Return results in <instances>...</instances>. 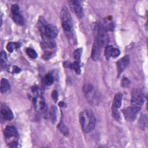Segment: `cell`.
Segmentation results:
<instances>
[{"label": "cell", "instance_id": "1", "mask_svg": "<svg viewBox=\"0 0 148 148\" xmlns=\"http://www.w3.org/2000/svg\"><path fill=\"white\" fill-rule=\"evenodd\" d=\"M79 121L82 129L85 133L91 132L94 129L96 124L95 116L91 110H85L80 112Z\"/></svg>", "mask_w": 148, "mask_h": 148}, {"label": "cell", "instance_id": "2", "mask_svg": "<svg viewBox=\"0 0 148 148\" xmlns=\"http://www.w3.org/2000/svg\"><path fill=\"white\" fill-rule=\"evenodd\" d=\"M61 18L62 27L64 30L67 33L70 32L72 28V18L70 12L66 7H64L62 10Z\"/></svg>", "mask_w": 148, "mask_h": 148}, {"label": "cell", "instance_id": "3", "mask_svg": "<svg viewBox=\"0 0 148 148\" xmlns=\"http://www.w3.org/2000/svg\"><path fill=\"white\" fill-rule=\"evenodd\" d=\"M95 33V42L100 44L102 48L107 44L108 42V37L105 28L102 25L98 24L96 27Z\"/></svg>", "mask_w": 148, "mask_h": 148}, {"label": "cell", "instance_id": "4", "mask_svg": "<svg viewBox=\"0 0 148 148\" xmlns=\"http://www.w3.org/2000/svg\"><path fill=\"white\" fill-rule=\"evenodd\" d=\"M143 94L141 90L138 89L134 90L132 92L131 106L139 112L143 104Z\"/></svg>", "mask_w": 148, "mask_h": 148}, {"label": "cell", "instance_id": "5", "mask_svg": "<svg viewBox=\"0 0 148 148\" xmlns=\"http://www.w3.org/2000/svg\"><path fill=\"white\" fill-rule=\"evenodd\" d=\"M122 98H123V95L121 93H118L115 96V97L113 101L112 106V116L115 118H117L120 116L118 109H119V108L122 105Z\"/></svg>", "mask_w": 148, "mask_h": 148}, {"label": "cell", "instance_id": "6", "mask_svg": "<svg viewBox=\"0 0 148 148\" xmlns=\"http://www.w3.org/2000/svg\"><path fill=\"white\" fill-rule=\"evenodd\" d=\"M125 119L129 122H132L136 119L138 113L139 112L133 107L129 106L122 110Z\"/></svg>", "mask_w": 148, "mask_h": 148}, {"label": "cell", "instance_id": "7", "mask_svg": "<svg viewBox=\"0 0 148 148\" xmlns=\"http://www.w3.org/2000/svg\"><path fill=\"white\" fill-rule=\"evenodd\" d=\"M44 35L51 39L56 38L58 33L57 28L53 24L46 25L44 28Z\"/></svg>", "mask_w": 148, "mask_h": 148}, {"label": "cell", "instance_id": "8", "mask_svg": "<svg viewBox=\"0 0 148 148\" xmlns=\"http://www.w3.org/2000/svg\"><path fill=\"white\" fill-rule=\"evenodd\" d=\"M130 57L127 55L123 57H122L121 59L117 62V70L118 72V75H120L124 70L126 68V67L128 66V65L130 63Z\"/></svg>", "mask_w": 148, "mask_h": 148}, {"label": "cell", "instance_id": "9", "mask_svg": "<svg viewBox=\"0 0 148 148\" xmlns=\"http://www.w3.org/2000/svg\"><path fill=\"white\" fill-rule=\"evenodd\" d=\"M71 7L78 18H82L83 16V8L79 1H72L70 2Z\"/></svg>", "mask_w": 148, "mask_h": 148}, {"label": "cell", "instance_id": "10", "mask_svg": "<svg viewBox=\"0 0 148 148\" xmlns=\"http://www.w3.org/2000/svg\"><path fill=\"white\" fill-rule=\"evenodd\" d=\"M1 114L4 119L7 121H11L14 117L12 111L5 105L2 106L1 108Z\"/></svg>", "mask_w": 148, "mask_h": 148}, {"label": "cell", "instance_id": "11", "mask_svg": "<svg viewBox=\"0 0 148 148\" xmlns=\"http://www.w3.org/2000/svg\"><path fill=\"white\" fill-rule=\"evenodd\" d=\"M101 48H102V46L97 42L94 41L93 46L92 47V58L94 61L98 60L100 56Z\"/></svg>", "mask_w": 148, "mask_h": 148}, {"label": "cell", "instance_id": "12", "mask_svg": "<svg viewBox=\"0 0 148 148\" xmlns=\"http://www.w3.org/2000/svg\"><path fill=\"white\" fill-rule=\"evenodd\" d=\"M4 136L6 138L12 137H18L19 133L13 126H7L4 130Z\"/></svg>", "mask_w": 148, "mask_h": 148}, {"label": "cell", "instance_id": "13", "mask_svg": "<svg viewBox=\"0 0 148 148\" xmlns=\"http://www.w3.org/2000/svg\"><path fill=\"white\" fill-rule=\"evenodd\" d=\"M10 84L8 80L5 78H3L1 80V92L4 93L7 92L10 89Z\"/></svg>", "mask_w": 148, "mask_h": 148}, {"label": "cell", "instance_id": "14", "mask_svg": "<svg viewBox=\"0 0 148 148\" xmlns=\"http://www.w3.org/2000/svg\"><path fill=\"white\" fill-rule=\"evenodd\" d=\"M49 117L51 121L54 123L57 119V108L55 106H52L49 111Z\"/></svg>", "mask_w": 148, "mask_h": 148}, {"label": "cell", "instance_id": "15", "mask_svg": "<svg viewBox=\"0 0 148 148\" xmlns=\"http://www.w3.org/2000/svg\"><path fill=\"white\" fill-rule=\"evenodd\" d=\"M147 122V116L146 115H142L141 117H139V119L138 121V126L139 128L144 130L145 129V127H146Z\"/></svg>", "mask_w": 148, "mask_h": 148}, {"label": "cell", "instance_id": "16", "mask_svg": "<svg viewBox=\"0 0 148 148\" xmlns=\"http://www.w3.org/2000/svg\"><path fill=\"white\" fill-rule=\"evenodd\" d=\"M42 38H43L44 42L45 45L47 46V47H48L49 48H53L56 47V44L54 42V41L53 40V39L48 38L44 34L42 35Z\"/></svg>", "mask_w": 148, "mask_h": 148}, {"label": "cell", "instance_id": "17", "mask_svg": "<svg viewBox=\"0 0 148 148\" xmlns=\"http://www.w3.org/2000/svg\"><path fill=\"white\" fill-rule=\"evenodd\" d=\"M12 19L15 21L16 24L19 25H22L24 23V20L23 16L20 15V13L12 15Z\"/></svg>", "mask_w": 148, "mask_h": 148}, {"label": "cell", "instance_id": "18", "mask_svg": "<svg viewBox=\"0 0 148 148\" xmlns=\"http://www.w3.org/2000/svg\"><path fill=\"white\" fill-rule=\"evenodd\" d=\"M57 128H58V130L60 131V132L61 133H62L64 135H65V136L68 135V134H69L68 130L67 127H66V126L64 125V123L62 121L58 124Z\"/></svg>", "mask_w": 148, "mask_h": 148}, {"label": "cell", "instance_id": "19", "mask_svg": "<svg viewBox=\"0 0 148 148\" xmlns=\"http://www.w3.org/2000/svg\"><path fill=\"white\" fill-rule=\"evenodd\" d=\"M53 81H54L53 76L50 74H48L44 78V82L47 86L51 85L53 83Z\"/></svg>", "mask_w": 148, "mask_h": 148}, {"label": "cell", "instance_id": "20", "mask_svg": "<svg viewBox=\"0 0 148 148\" xmlns=\"http://www.w3.org/2000/svg\"><path fill=\"white\" fill-rule=\"evenodd\" d=\"M82 49L81 48L77 49L76 50H75L74 51L73 55H74V58H75L76 62H80L81 56H82Z\"/></svg>", "mask_w": 148, "mask_h": 148}, {"label": "cell", "instance_id": "21", "mask_svg": "<svg viewBox=\"0 0 148 148\" xmlns=\"http://www.w3.org/2000/svg\"><path fill=\"white\" fill-rule=\"evenodd\" d=\"M19 48H20V44L18 43L9 42L7 46V49L9 52H12L15 49H17Z\"/></svg>", "mask_w": 148, "mask_h": 148}, {"label": "cell", "instance_id": "22", "mask_svg": "<svg viewBox=\"0 0 148 148\" xmlns=\"http://www.w3.org/2000/svg\"><path fill=\"white\" fill-rule=\"evenodd\" d=\"M71 69L74 70L75 71V72L76 73V74L79 75L80 74V67L79 66V62H78L76 61L74 62L72 64Z\"/></svg>", "mask_w": 148, "mask_h": 148}, {"label": "cell", "instance_id": "23", "mask_svg": "<svg viewBox=\"0 0 148 148\" xmlns=\"http://www.w3.org/2000/svg\"><path fill=\"white\" fill-rule=\"evenodd\" d=\"M26 53L27 55L32 58H35L37 57V52L31 48H28L26 50Z\"/></svg>", "mask_w": 148, "mask_h": 148}, {"label": "cell", "instance_id": "24", "mask_svg": "<svg viewBox=\"0 0 148 148\" xmlns=\"http://www.w3.org/2000/svg\"><path fill=\"white\" fill-rule=\"evenodd\" d=\"M93 90V86L90 83H86L83 87V91L85 94L88 93V92H91Z\"/></svg>", "mask_w": 148, "mask_h": 148}, {"label": "cell", "instance_id": "25", "mask_svg": "<svg viewBox=\"0 0 148 148\" xmlns=\"http://www.w3.org/2000/svg\"><path fill=\"white\" fill-rule=\"evenodd\" d=\"M113 48L112 46H107L105 50V56L106 60H109L111 57V51Z\"/></svg>", "mask_w": 148, "mask_h": 148}, {"label": "cell", "instance_id": "26", "mask_svg": "<svg viewBox=\"0 0 148 148\" xmlns=\"http://www.w3.org/2000/svg\"><path fill=\"white\" fill-rule=\"evenodd\" d=\"M0 60H1V66H5L7 62V54L4 51H1V54H0Z\"/></svg>", "mask_w": 148, "mask_h": 148}, {"label": "cell", "instance_id": "27", "mask_svg": "<svg viewBox=\"0 0 148 148\" xmlns=\"http://www.w3.org/2000/svg\"><path fill=\"white\" fill-rule=\"evenodd\" d=\"M120 54H121V52L119 49H118L117 48H115L113 47V48L112 49V51H111V57H112L116 58L119 56L120 55Z\"/></svg>", "mask_w": 148, "mask_h": 148}, {"label": "cell", "instance_id": "28", "mask_svg": "<svg viewBox=\"0 0 148 148\" xmlns=\"http://www.w3.org/2000/svg\"><path fill=\"white\" fill-rule=\"evenodd\" d=\"M11 11L12 15H16L20 13V10H19V7L17 4H13L11 7Z\"/></svg>", "mask_w": 148, "mask_h": 148}, {"label": "cell", "instance_id": "29", "mask_svg": "<svg viewBox=\"0 0 148 148\" xmlns=\"http://www.w3.org/2000/svg\"><path fill=\"white\" fill-rule=\"evenodd\" d=\"M130 84V81L128 78H124L122 80V86L123 87H127Z\"/></svg>", "mask_w": 148, "mask_h": 148}, {"label": "cell", "instance_id": "30", "mask_svg": "<svg viewBox=\"0 0 148 148\" xmlns=\"http://www.w3.org/2000/svg\"><path fill=\"white\" fill-rule=\"evenodd\" d=\"M52 98L53 100V101L56 102L58 100V93L56 90H54L53 92H52Z\"/></svg>", "mask_w": 148, "mask_h": 148}, {"label": "cell", "instance_id": "31", "mask_svg": "<svg viewBox=\"0 0 148 148\" xmlns=\"http://www.w3.org/2000/svg\"><path fill=\"white\" fill-rule=\"evenodd\" d=\"M52 56V53H50V52H47V53H45L44 54V58L45 59V60H49V59H50L51 58Z\"/></svg>", "mask_w": 148, "mask_h": 148}, {"label": "cell", "instance_id": "32", "mask_svg": "<svg viewBox=\"0 0 148 148\" xmlns=\"http://www.w3.org/2000/svg\"><path fill=\"white\" fill-rule=\"evenodd\" d=\"M63 66H64V68H71L72 64H71L69 61H67V62H66L64 63Z\"/></svg>", "mask_w": 148, "mask_h": 148}, {"label": "cell", "instance_id": "33", "mask_svg": "<svg viewBox=\"0 0 148 148\" xmlns=\"http://www.w3.org/2000/svg\"><path fill=\"white\" fill-rule=\"evenodd\" d=\"M21 71V70L20 68H19L17 66H14L13 68V72L15 73V74H17L19 73Z\"/></svg>", "mask_w": 148, "mask_h": 148}, {"label": "cell", "instance_id": "34", "mask_svg": "<svg viewBox=\"0 0 148 148\" xmlns=\"http://www.w3.org/2000/svg\"><path fill=\"white\" fill-rule=\"evenodd\" d=\"M17 142H13L9 145V146L11 147H17Z\"/></svg>", "mask_w": 148, "mask_h": 148}, {"label": "cell", "instance_id": "35", "mask_svg": "<svg viewBox=\"0 0 148 148\" xmlns=\"http://www.w3.org/2000/svg\"><path fill=\"white\" fill-rule=\"evenodd\" d=\"M58 105L60 106V107H66V104L63 101H60V102L58 103Z\"/></svg>", "mask_w": 148, "mask_h": 148}]
</instances>
